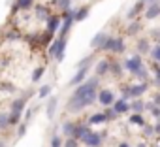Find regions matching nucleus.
<instances>
[{
  "instance_id": "f257e3e1",
  "label": "nucleus",
  "mask_w": 160,
  "mask_h": 147,
  "mask_svg": "<svg viewBox=\"0 0 160 147\" xmlns=\"http://www.w3.org/2000/svg\"><path fill=\"white\" fill-rule=\"evenodd\" d=\"M96 87H98V79H91L83 85H79L68 102V111L75 113V111H81L83 108L91 106L96 100Z\"/></svg>"
},
{
  "instance_id": "f03ea898",
  "label": "nucleus",
  "mask_w": 160,
  "mask_h": 147,
  "mask_svg": "<svg viewBox=\"0 0 160 147\" xmlns=\"http://www.w3.org/2000/svg\"><path fill=\"white\" fill-rule=\"evenodd\" d=\"M104 51H113V53H121L124 51V42L121 38H106L104 45H102Z\"/></svg>"
},
{
  "instance_id": "7ed1b4c3",
  "label": "nucleus",
  "mask_w": 160,
  "mask_h": 147,
  "mask_svg": "<svg viewBox=\"0 0 160 147\" xmlns=\"http://www.w3.org/2000/svg\"><path fill=\"white\" fill-rule=\"evenodd\" d=\"M64 45H66V38H58V40H55L53 45H51V49H49V55L60 60V58L64 57Z\"/></svg>"
},
{
  "instance_id": "20e7f679",
  "label": "nucleus",
  "mask_w": 160,
  "mask_h": 147,
  "mask_svg": "<svg viewBox=\"0 0 160 147\" xmlns=\"http://www.w3.org/2000/svg\"><path fill=\"white\" fill-rule=\"evenodd\" d=\"M124 66H126V70H130V72H134V74H138L143 66H141V58H139V55H134V57H130L126 62H124Z\"/></svg>"
},
{
  "instance_id": "39448f33",
  "label": "nucleus",
  "mask_w": 160,
  "mask_h": 147,
  "mask_svg": "<svg viewBox=\"0 0 160 147\" xmlns=\"http://www.w3.org/2000/svg\"><path fill=\"white\" fill-rule=\"evenodd\" d=\"M83 143L89 145V147H100V145H102V136H100V134H94V132H89V134L83 138Z\"/></svg>"
},
{
  "instance_id": "423d86ee",
  "label": "nucleus",
  "mask_w": 160,
  "mask_h": 147,
  "mask_svg": "<svg viewBox=\"0 0 160 147\" xmlns=\"http://www.w3.org/2000/svg\"><path fill=\"white\" fill-rule=\"evenodd\" d=\"M98 100H100V104H102V106H109V104H113V102H115V96H113V93H111V91H102V93L98 94Z\"/></svg>"
},
{
  "instance_id": "0eeeda50",
  "label": "nucleus",
  "mask_w": 160,
  "mask_h": 147,
  "mask_svg": "<svg viewBox=\"0 0 160 147\" xmlns=\"http://www.w3.org/2000/svg\"><path fill=\"white\" fill-rule=\"evenodd\" d=\"M158 15H160V4H158V2L149 4V8H147V12H145V17H147V19H154V17H158Z\"/></svg>"
},
{
  "instance_id": "6e6552de",
  "label": "nucleus",
  "mask_w": 160,
  "mask_h": 147,
  "mask_svg": "<svg viewBox=\"0 0 160 147\" xmlns=\"http://www.w3.org/2000/svg\"><path fill=\"white\" fill-rule=\"evenodd\" d=\"M145 91H147V83H141V85H134L132 89H128V91H126V94L136 98V96H139V94H141V93H145Z\"/></svg>"
},
{
  "instance_id": "1a4fd4ad",
  "label": "nucleus",
  "mask_w": 160,
  "mask_h": 147,
  "mask_svg": "<svg viewBox=\"0 0 160 147\" xmlns=\"http://www.w3.org/2000/svg\"><path fill=\"white\" fill-rule=\"evenodd\" d=\"M85 76H87V68H79V72L73 76V79L70 81V85H79L83 79H85Z\"/></svg>"
},
{
  "instance_id": "9d476101",
  "label": "nucleus",
  "mask_w": 160,
  "mask_h": 147,
  "mask_svg": "<svg viewBox=\"0 0 160 147\" xmlns=\"http://www.w3.org/2000/svg\"><path fill=\"white\" fill-rule=\"evenodd\" d=\"M58 25H60L58 17H49L47 19V30H49V34H55V30L58 28Z\"/></svg>"
},
{
  "instance_id": "9b49d317",
  "label": "nucleus",
  "mask_w": 160,
  "mask_h": 147,
  "mask_svg": "<svg viewBox=\"0 0 160 147\" xmlns=\"http://www.w3.org/2000/svg\"><path fill=\"white\" fill-rule=\"evenodd\" d=\"M106 38H108V36H106L104 32H100V34H96V38L91 42V45H92V47H98V49H102V45H104Z\"/></svg>"
},
{
  "instance_id": "f8f14e48",
  "label": "nucleus",
  "mask_w": 160,
  "mask_h": 147,
  "mask_svg": "<svg viewBox=\"0 0 160 147\" xmlns=\"http://www.w3.org/2000/svg\"><path fill=\"white\" fill-rule=\"evenodd\" d=\"M113 111H115V113H124V111H128V104H126L124 100H119V102H115Z\"/></svg>"
},
{
  "instance_id": "ddd939ff",
  "label": "nucleus",
  "mask_w": 160,
  "mask_h": 147,
  "mask_svg": "<svg viewBox=\"0 0 160 147\" xmlns=\"http://www.w3.org/2000/svg\"><path fill=\"white\" fill-rule=\"evenodd\" d=\"M106 121H108L106 113H96V115H92V117L89 119V123H91V124H98V123H106Z\"/></svg>"
},
{
  "instance_id": "4468645a",
  "label": "nucleus",
  "mask_w": 160,
  "mask_h": 147,
  "mask_svg": "<svg viewBox=\"0 0 160 147\" xmlns=\"http://www.w3.org/2000/svg\"><path fill=\"white\" fill-rule=\"evenodd\" d=\"M108 70H109V62L108 60H100L98 66H96V74H98V76H102V74H106Z\"/></svg>"
},
{
  "instance_id": "2eb2a0df",
  "label": "nucleus",
  "mask_w": 160,
  "mask_h": 147,
  "mask_svg": "<svg viewBox=\"0 0 160 147\" xmlns=\"http://www.w3.org/2000/svg\"><path fill=\"white\" fill-rule=\"evenodd\" d=\"M138 51H139V53H147V51H151L149 40H139V42H138Z\"/></svg>"
},
{
  "instance_id": "dca6fc26",
  "label": "nucleus",
  "mask_w": 160,
  "mask_h": 147,
  "mask_svg": "<svg viewBox=\"0 0 160 147\" xmlns=\"http://www.w3.org/2000/svg\"><path fill=\"white\" fill-rule=\"evenodd\" d=\"M87 13H89V8H81L77 13H73V19H75V21H83V19L87 17Z\"/></svg>"
},
{
  "instance_id": "f3484780",
  "label": "nucleus",
  "mask_w": 160,
  "mask_h": 147,
  "mask_svg": "<svg viewBox=\"0 0 160 147\" xmlns=\"http://www.w3.org/2000/svg\"><path fill=\"white\" fill-rule=\"evenodd\" d=\"M62 130H64V134H68V136H73V130H75V124H73V123H64V126H62Z\"/></svg>"
},
{
  "instance_id": "a211bd4d",
  "label": "nucleus",
  "mask_w": 160,
  "mask_h": 147,
  "mask_svg": "<svg viewBox=\"0 0 160 147\" xmlns=\"http://www.w3.org/2000/svg\"><path fill=\"white\" fill-rule=\"evenodd\" d=\"M32 2H34V0H17V6H19L21 10H28V8L32 6Z\"/></svg>"
},
{
  "instance_id": "6ab92c4d",
  "label": "nucleus",
  "mask_w": 160,
  "mask_h": 147,
  "mask_svg": "<svg viewBox=\"0 0 160 147\" xmlns=\"http://www.w3.org/2000/svg\"><path fill=\"white\" fill-rule=\"evenodd\" d=\"M55 108H57V98H53V100L49 102V106H47V115H49V117L55 115Z\"/></svg>"
},
{
  "instance_id": "aec40b11",
  "label": "nucleus",
  "mask_w": 160,
  "mask_h": 147,
  "mask_svg": "<svg viewBox=\"0 0 160 147\" xmlns=\"http://www.w3.org/2000/svg\"><path fill=\"white\" fill-rule=\"evenodd\" d=\"M151 57H152L156 62H160V45H156V47L151 49Z\"/></svg>"
},
{
  "instance_id": "412c9836",
  "label": "nucleus",
  "mask_w": 160,
  "mask_h": 147,
  "mask_svg": "<svg viewBox=\"0 0 160 147\" xmlns=\"http://www.w3.org/2000/svg\"><path fill=\"white\" fill-rule=\"evenodd\" d=\"M141 8H143V0H141V2H138V6H134V8L130 10V13H128V17L132 19V17H134V15H136V13H138V12L141 10Z\"/></svg>"
},
{
  "instance_id": "4be33fe9",
  "label": "nucleus",
  "mask_w": 160,
  "mask_h": 147,
  "mask_svg": "<svg viewBox=\"0 0 160 147\" xmlns=\"http://www.w3.org/2000/svg\"><path fill=\"white\" fill-rule=\"evenodd\" d=\"M49 93H51V87H49V85H43V87L40 89V93H38V96H40V98H45V96H47Z\"/></svg>"
},
{
  "instance_id": "5701e85b",
  "label": "nucleus",
  "mask_w": 160,
  "mask_h": 147,
  "mask_svg": "<svg viewBox=\"0 0 160 147\" xmlns=\"http://www.w3.org/2000/svg\"><path fill=\"white\" fill-rule=\"evenodd\" d=\"M143 108H145V106H143V102H139V100H136V102L132 104V109H134L136 113H139V111H143Z\"/></svg>"
},
{
  "instance_id": "b1692460",
  "label": "nucleus",
  "mask_w": 160,
  "mask_h": 147,
  "mask_svg": "<svg viewBox=\"0 0 160 147\" xmlns=\"http://www.w3.org/2000/svg\"><path fill=\"white\" fill-rule=\"evenodd\" d=\"M42 74H43V66L38 68V70H34V74H32V81H38V79L42 78Z\"/></svg>"
},
{
  "instance_id": "393cba45",
  "label": "nucleus",
  "mask_w": 160,
  "mask_h": 147,
  "mask_svg": "<svg viewBox=\"0 0 160 147\" xmlns=\"http://www.w3.org/2000/svg\"><path fill=\"white\" fill-rule=\"evenodd\" d=\"M8 123H10V121H8V115H6V113H2V115H0V128H6V126H8Z\"/></svg>"
},
{
  "instance_id": "a878e982",
  "label": "nucleus",
  "mask_w": 160,
  "mask_h": 147,
  "mask_svg": "<svg viewBox=\"0 0 160 147\" xmlns=\"http://www.w3.org/2000/svg\"><path fill=\"white\" fill-rule=\"evenodd\" d=\"M132 123H134V124H139V126H141V124H143V119H141L139 115H136V113H134V115H132Z\"/></svg>"
},
{
  "instance_id": "bb28decb",
  "label": "nucleus",
  "mask_w": 160,
  "mask_h": 147,
  "mask_svg": "<svg viewBox=\"0 0 160 147\" xmlns=\"http://www.w3.org/2000/svg\"><path fill=\"white\" fill-rule=\"evenodd\" d=\"M58 6L62 10H70V0H58Z\"/></svg>"
},
{
  "instance_id": "cd10ccee",
  "label": "nucleus",
  "mask_w": 160,
  "mask_h": 147,
  "mask_svg": "<svg viewBox=\"0 0 160 147\" xmlns=\"http://www.w3.org/2000/svg\"><path fill=\"white\" fill-rule=\"evenodd\" d=\"M51 147H60V138H58V136H53V139H51Z\"/></svg>"
},
{
  "instance_id": "c85d7f7f",
  "label": "nucleus",
  "mask_w": 160,
  "mask_h": 147,
  "mask_svg": "<svg viewBox=\"0 0 160 147\" xmlns=\"http://www.w3.org/2000/svg\"><path fill=\"white\" fill-rule=\"evenodd\" d=\"M64 147H77V143H75V139H73V138H70V139L66 141V145H64Z\"/></svg>"
},
{
  "instance_id": "c756f323",
  "label": "nucleus",
  "mask_w": 160,
  "mask_h": 147,
  "mask_svg": "<svg viewBox=\"0 0 160 147\" xmlns=\"http://www.w3.org/2000/svg\"><path fill=\"white\" fill-rule=\"evenodd\" d=\"M138 28H139V25H138V23H134V25H130V28H128V32L132 34V32H136Z\"/></svg>"
},
{
  "instance_id": "7c9ffc66",
  "label": "nucleus",
  "mask_w": 160,
  "mask_h": 147,
  "mask_svg": "<svg viewBox=\"0 0 160 147\" xmlns=\"http://www.w3.org/2000/svg\"><path fill=\"white\" fill-rule=\"evenodd\" d=\"M154 72H156V79H158V83H160V66H158V64H154Z\"/></svg>"
},
{
  "instance_id": "2f4dec72",
  "label": "nucleus",
  "mask_w": 160,
  "mask_h": 147,
  "mask_svg": "<svg viewBox=\"0 0 160 147\" xmlns=\"http://www.w3.org/2000/svg\"><path fill=\"white\" fill-rule=\"evenodd\" d=\"M38 15H40V17H47V12H45L43 8H40V10H38Z\"/></svg>"
},
{
  "instance_id": "473e14b6",
  "label": "nucleus",
  "mask_w": 160,
  "mask_h": 147,
  "mask_svg": "<svg viewBox=\"0 0 160 147\" xmlns=\"http://www.w3.org/2000/svg\"><path fill=\"white\" fill-rule=\"evenodd\" d=\"M154 102H156V104H160V94H156V96H154Z\"/></svg>"
},
{
  "instance_id": "72a5a7b5",
  "label": "nucleus",
  "mask_w": 160,
  "mask_h": 147,
  "mask_svg": "<svg viewBox=\"0 0 160 147\" xmlns=\"http://www.w3.org/2000/svg\"><path fill=\"white\" fill-rule=\"evenodd\" d=\"M119 147H128V143H121V145H119Z\"/></svg>"
},
{
  "instance_id": "f704fd0d",
  "label": "nucleus",
  "mask_w": 160,
  "mask_h": 147,
  "mask_svg": "<svg viewBox=\"0 0 160 147\" xmlns=\"http://www.w3.org/2000/svg\"><path fill=\"white\" fill-rule=\"evenodd\" d=\"M0 147H6V143H4V141H0Z\"/></svg>"
},
{
  "instance_id": "c9c22d12",
  "label": "nucleus",
  "mask_w": 160,
  "mask_h": 147,
  "mask_svg": "<svg viewBox=\"0 0 160 147\" xmlns=\"http://www.w3.org/2000/svg\"><path fill=\"white\" fill-rule=\"evenodd\" d=\"M149 2H151V4H152V2H156V0H149Z\"/></svg>"
}]
</instances>
